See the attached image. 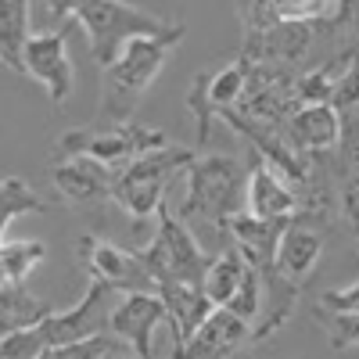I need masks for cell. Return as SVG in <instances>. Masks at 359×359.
<instances>
[{
  "label": "cell",
  "mask_w": 359,
  "mask_h": 359,
  "mask_svg": "<svg viewBox=\"0 0 359 359\" xmlns=\"http://www.w3.org/2000/svg\"><path fill=\"white\" fill-rule=\"evenodd\" d=\"M184 43V25H169L158 36H137L123 47V54L104 69L101 79V104H97V126H123L133 123V111L144 94L158 79L162 65L172 47Z\"/></svg>",
  "instance_id": "6da1fadb"
},
{
  "label": "cell",
  "mask_w": 359,
  "mask_h": 359,
  "mask_svg": "<svg viewBox=\"0 0 359 359\" xmlns=\"http://www.w3.org/2000/svg\"><path fill=\"white\" fill-rule=\"evenodd\" d=\"M184 176H187V194L180 201L176 219L194 237H201V241L223 237L230 219L237 216L241 187L248 184L241 162L230 155H201L198 151Z\"/></svg>",
  "instance_id": "7a4b0ae2"
},
{
  "label": "cell",
  "mask_w": 359,
  "mask_h": 359,
  "mask_svg": "<svg viewBox=\"0 0 359 359\" xmlns=\"http://www.w3.org/2000/svg\"><path fill=\"white\" fill-rule=\"evenodd\" d=\"M54 15H65L83 25V33L90 40V54L101 69H108L123 47L137 36H158L172 22L140 11L133 4H115V0H97V4H50Z\"/></svg>",
  "instance_id": "3957f363"
},
{
  "label": "cell",
  "mask_w": 359,
  "mask_h": 359,
  "mask_svg": "<svg viewBox=\"0 0 359 359\" xmlns=\"http://www.w3.org/2000/svg\"><path fill=\"white\" fill-rule=\"evenodd\" d=\"M194 155H198L194 147L165 144V147H158V151H147V155L133 158L130 165L115 169L111 201L123 205L133 219H151L165 205V191L172 187V180L180 172H187Z\"/></svg>",
  "instance_id": "277c9868"
},
{
  "label": "cell",
  "mask_w": 359,
  "mask_h": 359,
  "mask_svg": "<svg viewBox=\"0 0 359 359\" xmlns=\"http://www.w3.org/2000/svg\"><path fill=\"white\" fill-rule=\"evenodd\" d=\"M155 219H158L155 237L137 252L147 277L155 280V291L165 284H201L208 269V252L201 248V241L176 219L169 205L158 208Z\"/></svg>",
  "instance_id": "5b68a950"
},
{
  "label": "cell",
  "mask_w": 359,
  "mask_h": 359,
  "mask_svg": "<svg viewBox=\"0 0 359 359\" xmlns=\"http://www.w3.org/2000/svg\"><path fill=\"white\" fill-rule=\"evenodd\" d=\"M165 133L162 130H147L140 123H123V126H83V130H69L54 140V151L50 158L62 162V158H94L101 165H108L111 172L130 165L133 158L147 155V151H158L165 147Z\"/></svg>",
  "instance_id": "8992f818"
},
{
  "label": "cell",
  "mask_w": 359,
  "mask_h": 359,
  "mask_svg": "<svg viewBox=\"0 0 359 359\" xmlns=\"http://www.w3.org/2000/svg\"><path fill=\"white\" fill-rule=\"evenodd\" d=\"M76 252H79L86 277L111 287L115 294H155V280L147 277V269L137 259V252L118 248L97 233H83Z\"/></svg>",
  "instance_id": "52a82bcc"
},
{
  "label": "cell",
  "mask_w": 359,
  "mask_h": 359,
  "mask_svg": "<svg viewBox=\"0 0 359 359\" xmlns=\"http://www.w3.org/2000/svg\"><path fill=\"white\" fill-rule=\"evenodd\" d=\"M25 76L33 83H40L54 104H65L72 97L76 72H72V57H69V36L62 33V29L29 36V43H25Z\"/></svg>",
  "instance_id": "ba28073f"
},
{
  "label": "cell",
  "mask_w": 359,
  "mask_h": 359,
  "mask_svg": "<svg viewBox=\"0 0 359 359\" xmlns=\"http://www.w3.org/2000/svg\"><path fill=\"white\" fill-rule=\"evenodd\" d=\"M158 323H169L158 294H118L111 313H108L111 338L126 341L137 359H158V352H155V327Z\"/></svg>",
  "instance_id": "9c48e42d"
},
{
  "label": "cell",
  "mask_w": 359,
  "mask_h": 359,
  "mask_svg": "<svg viewBox=\"0 0 359 359\" xmlns=\"http://www.w3.org/2000/svg\"><path fill=\"white\" fill-rule=\"evenodd\" d=\"M245 205L248 216L262 223H291L302 216V194L291 187L277 165H269L262 155H255L248 184H245Z\"/></svg>",
  "instance_id": "30bf717a"
},
{
  "label": "cell",
  "mask_w": 359,
  "mask_h": 359,
  "mask_svg": "<svg viewBox=\"0 0 359 359\" xmlns=\"http://www.w3.org/2000/svg\"><path fill=\"white\" fill-rule=\"evenodd\" d=\"M248 341H252V323L237 320L226 309H212V316L198 327V334L180 348H169L165 359H233Z\"/></svg>",
  "instance_id": "8fae6325"
},
{
  "label": "cell",
  "mask_w": 359,
  "mask_h": 359,
  "mask_svg": "<svg viewBox=\"0 0 359 359\" xmlns=\"http://www.w3.org/2000/svg\"><path fill=\"white\" fill-rule=\"evenodd\" d=\"M284 140L298 155H327L341 144V115L331 104H302L287 115Z\"/></svg>",
  "instance_id": "7c38bea8"
},
{
  "label": "cell",
  "mask_w": 359,
  "mask_h": 359,
  "mask_svg": "<svg viewBox=\"0 0 359 359\" xmlns=\"http://www.w3.org/2000/svg\"><path fill=\"white\" fill-rule=\"evenodd\" d=\"M50 184L57 191V198L69 201V205H86V201H101V198H111V187H115V172L94 158H62L54 162L50 169Z\"/></svg>",
  "instance_id": "4fadbf2b"
},
{
  "label": "cell",
  "mask_w": 359,
  "mask_h": 359,
  "mask_svg": "<svg viewBox=\"0 0 359 359\" xmlns=\"http://www.w3.org/2000/svg\"><path fill=\"white\" fill-rule=\"evenodd\" d=\"M320 255H323V233H320L316 226L302 223V219H291V223L284 226V233H280V241H277L273 269H277L284 280L302 284L313 269H316Z\"/></svg>",
  "instance_id": "5bb4252c"
},
{
  "label": "cell",
  "mask_w": 359,
  "mask_h": 359,
  "mask_svg": "<svg viewBox=\"0 0 359 359\" xmlns=\"http://www.w3.org/2000/svg\"><path fill=\"white\" fill-rule=\"evenodd\" d=\"M158 302L165 306L169 316V331H172V348H180L184 341H191L198 334V327L212 316V302L201 284H165L155 291Z\"/></svg>",
  "instance_id": "9a60e30c"
},
{
  "label": "cell",
  "mask_w": 359,
  "mask_h": 359,
  "mask_svg": "<svg viewBox=\"0 0 359 359\" xmlns=\"http://www.w3.org/2000/svg\"><path fill=\"white\" fill-rule=\"evenodd\" d=\"M29 18H33L29 4H22V0H0V65H8L18 76H25V43L33 36Z\"/></svg>",
  "instance_id": "2e32d148"
},
{
  "label": "cell",
  "mask_w": 359,
  "mask_h": 359,
  "mask_svg": "<svg viewBox=\"0 0 359 359\" xmlns=\"http://www.w3.org/2000/svg\"><path fill=\"white\" fill-rule=\"evenodd\" d=\"M245 273H248V262H245V255L237 252L233 245L223 248V252H216L212 259H208L205 280H201V287H205V294H208V302H212L216 309H226L230 298L237 294V287H241Z\"/></svg>",
  "instance_id": "e0dca14e"
},
{
  "label": "cell",
  "mask_w": 359,
  "mask_h": 359,
  "mask_svg": "<svg viewBox=\"0 0 359 359\" xmlns=\"http://www.w3.org/2000/svg\"><path fill=\"white\" fill-rule=\"evenodd\" d=\"M54 309L36 298L25 284L22 287H0V338L8 334H18V331H29L50 316Z\"/></svg>",
  "instance_id": "ac0fdd59"
},
{
  "label": "cell",
  "mask_w": 359,
  "mask_h": 359,
  "mask_svg": "<svg viewBox=\"0 0 359 359\" xmlns=\"http://www.w3.org/2000/svg\"><path fill=\"white\" fill-rule=\"evenodd\" d=\"M29 212H50V201L25 176H0V241H4L8 226Z\"/></svg>",
  "instance_id": "d6986e66"
},
{
  "label": "cell",
  "mask_w": 359,
  "mask_h": 359,
  "mask_svg": "<svg viewBox=\"0 0 359 359\" xmlns=\"http://www.w3.org/2000/svg\"><path fill=\"white\" fill-rule=\"evenodd\" d=\"M47 259L43 241H0V287H22L25 277Z\"/></svg>",
  "instance_id": "ffe728a7"
},
{
  "label": "cell",
  "mask_w": 359,
  "mask_h": 359,
  "mask_svg": "<svg viewBox=\"0 0 359 359\" xmlns=\"http://www.w3.org/2000/svg\"><path fill=\"white\" fill-rule=\"evenodd\" d=\"M226 313H233L237 320H245V323L255 327V320H259V313H262V277H259L255 266H248V273H245L241 287H237V294L230 298Z\"/></svg>",
  "instance_id": "44dd1931"
},
{
  "label": "cell",
  "mask_w": 359,
  "mask_h": 359,
  "mask_svg": "<svg viewBox=\"0 0 359 359\" xmlns=\"http://www.w3.org/2000/svg\"><path fill=\"white\" fill-rule=\"evenodd\" d=\"M320 327H323V334L327 341H331L334 348H355L359 345V313H327V309H313Z\"/></svg>",
  "instance_id": "7402d4cb"
},
{
  "label": "cell",
  "mask_w": 359,
  "mask_h": 359,
  "mask_svg": "<svg viewBox=\"0 0 359 359\" xmlns=\"http://www.w3.org/2000/svg\"><path fill=\"white\" fill-rule=\"evenodd\" d=\"M118 338L111 334H97V338H86V341H76V345H62V348H50L43 352L40 359H115L118 355Z\"/></svg>",
  "instance_id": "603a6c76"
},
{
  "label": "cell",
  "mask_w": 359,
  "mask_h": 359,
  "mask_svg": "<svg viewBox=\"0 0 359 359\" xmlns=\"http://www.w3.org/2000/svg\"><path fill=\"white\" fill-rule=\"evenodd\" d=\"M355 104H359V54L348 62L341 79L334 76V101H331V108L345 111V108H355Z\"/></svg>",
  "instance_id": "cb8c5ba5"
},
{
  "label": "cell",
  "mask_w": 359,
  "mask_h": 359,
  "mask_svg": "<svg viewBox=\"0 0 359 359\" xmlns=\"http://www.w3.org/2000/svg\"><path fill=\"white\" fill-rule=\"evenodd\" d=\"M316 306L327 309V313H359V284L323 291V294L316 298Z\"/></svg>",
  "instance_id": "d4e9b609"
},
{
  "label": "cell",
  "mask_w": 359,
  "mask_h": 359,
  "mask_svg": "<svg viewBox=\"0 0 359 359\" xmlns=\"http://www.w3.org/2000/svg\"><path fill=\"white\" fill-rule=\"evenodd\" d=\"M341 212L352 223L355 237H359V176H348L345 187H341Z\"/></svg>",
  "instance_id": "484cf974"
},
{
  "label": "cell",
  "mask_w": 359,
  "mask_h": 359,
  "mask_svg": "<svg viewBox=\"0 0 359 359\" xmlns=\"http://www.w3.org/2000/svg\"><path fill=\"white\" fill-rule=\"evenodd\" d=\"M115 359H123V355H115Z\"/></svg>",
  "instance_id": "4316f807"
}]
</instances>
